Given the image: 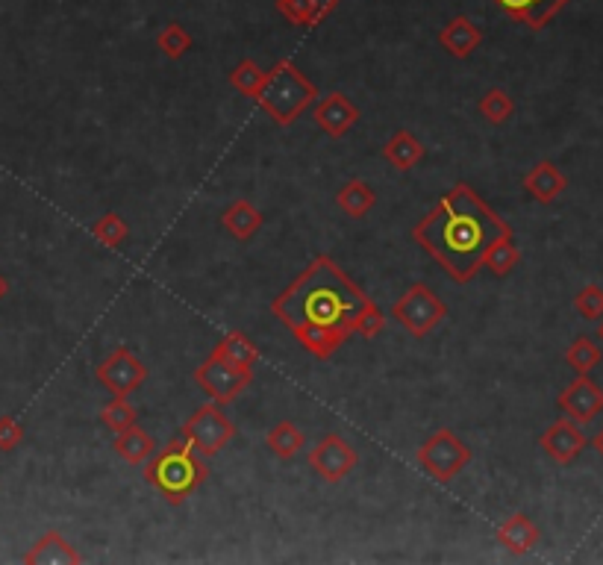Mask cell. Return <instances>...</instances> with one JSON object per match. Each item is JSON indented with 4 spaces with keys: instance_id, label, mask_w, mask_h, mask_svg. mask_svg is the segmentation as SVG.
<instances>
[{
    "instance_id": "6da1fadb",
    "label": "cell",
    "mask_w": 603,
    "mask_h": 565,
    "mask_svg": "<svg viewBox=\"0 0 603 565\" xmlns=\"http://www.w3.org/2000/svg\"><path fill=\"white\" fill-rule=\"evenodd\" d=\"M371 304V298L336 265L333 257H315L301 277H295L271 304L303 348L327 360L353 333V321Z\"/></svg>"
},
{
    "instance_id": "7a4b0ae2",
    "label": "cell",
    "mask_w": 603,
    "mask_h": 565,
    "mask_svg": "<svg viewBox=\"0 0 603 565\" xmlns=\"http://www.w3.org/2000/svg\"><path fill=\"white\" fill-rule=\"evenodd\" d=\"M512 227L486 204L474 186L456 183L415 227L412 239L436 259L456 283H468L483 268L486 251Z\"/></svg>"
},
{
    "instance_id": "3957f363",
    "label": "cell",
    "mask_w": 603,
    "mask_h": 565,
    "mask_svg": "<svg viewBox=\"0 0 603 565\" xmlns=\"http://www.w3.org/2000/svg\"><path fill=\"white\" fill-rule=\"evenodd\" d=\"M206 477H209V468L203 463V457L183 436L171 439L145 463V480L168 504H183L189 495L201 489Z\"/></svg>"
},
{
    "instance_id": "277c9868",
    "label": "cell",
    "mask_w": 603,
    "mask_h": 565,
    "mask_svg": "<svg viewBox=\"0 0 603 565\" xmlns=\"http://www.w3.org/2000/svg\"><path fill=\"white\" fill-rule=\"evenodd\" d=\"M253 101L271 115V121H277L280 127H292L318 101V89L295 62L283 59L271 71H265V80Z\"/></svg>"
},
{
    "instance_id": "5b68a950",
    "label": "cell",
    "mask_w": 603,
    "mask_h": 565,
    "mask_svg": "<svg viewBox=\"0 0 603 565\" xmlns=\"http://www.w3.org/2000/svg\"><path fill=\"white\" fill-rule=\"evenodd\" d=\"M395 321H401L403 327L415 336V339H424L436 330V324L445 321L448 315V304L424 283H415L403 292V298L395 301L392 307Z\"/></svg>"
},
{
    "instance_id": "8992f818",
    "label": "cell",
    "mask_w": 603,
    "mask_h": 565,
    "mask_svg": "<svg viewBox=\"0 0 603 565\" xmlns=\"http://www.w3.org/2000/svg\"><path fill=\"white\" fill-rule=\"evenodd\" d=\"M471 448L448 427L427 436V442L418 448V465L439 483H451L453 477L471 463Z\"/></svg>"
},
{
    "instance_id": "52a82bcc",
    "label": "cell",
    "mask_w": 603,
    "mask_h": 565,
    "mask_svg": "<svg viewBox=\"0 0 603 565\" xmlns=\"http://www.w3.org/2000/svg\"><path fill=\"white\" fill-rule=\"evenodd\" d=\"M233 436H236V424L221 412V404H215V401L198 407L183 424V439L192 442V448L201 454L203 460L221 454Z\"/></svg>"
},
{
    "instance_id": "ba28073f",
    "label": "cell",
    "mask_w": 603,
    "mask_h": 565,
    "mask_svg": "<svg viewBox=\"0 0 603 565\" xmlns=\"http://www.w3.org/2000/svg\"><path fill=\"white\" fill-rule=\"evenodd\" d=\"M95 377L109 395H118V398H130L133 392H139L148 380V365L139 360V354L127 345H118L115 351H109L98 368H95Z\"/></svg>"
},
{
    "instance_id": "9c48e42d",
    "label": "cell",
    "mask_w": 603,
    "mask_h": 565,
    "mask_svg": "<svg viewBox=\"0 0 603 565\" xmlns=\"http://www.w3.org/2000/svg\"><path fill=\"white\" fill-rule=\"evenodd\" d=\"M253 380V371H242V368H233L230 362H224L215 351L198 365L195 371V383L201 386L203 392L215 401V404H230L236 401L248 383Z\"/></svg>"
},
{
    "instance_id": "30bf717a",
    "label": "cell",
    "mask_w": 603,
    "mask_h": 565,
    "mask_svg": "<svg viewBox=\"0 0 603 565\" xmlns=\"http://www.w3.org/2000/svg\"><path fill=\"white\" fill-rule=\"evenodd\" d=\"M306 460H309V468H312L324 483H333V486H336V483H342L348 474H353V468L359 465V451L353 448L345 436L330 433V436H324V439L306 454Z\"/></svg>"
},
{
    "instance_id": "8fae6325",
    "label": "cell",
    "mask_w": 603,
    "mask_h": 565,
    "mask_svg": "<svg viewBox=\"0 0 603 565\" xmlns=\"http://www.w3.org/2000/svg\"><path fill=\"white\" fill-rule=\"evenodd\" d=\"M556 407L577 424H592L603 412V389L589 374H577V380L559 392Z\"/></svg>"
},
{
    "instance_id": "7c38bea8",
    "label": "cell",
    "mask_w": 603,
    "mask_h": 565,
    "mask_svg": "<svg viewBox=\"0 0 603 565\" xmlns=\"http://www.w3.org/2000/svg\"><path fill=\"white\" fill-rule=\"evenodd\" d=\"M589 439L583 436L580 424L571 418H559L551 427L539 436V448L551 457L556 465H571L583 451H586Z\"/></svg>"
},
{
    "instance_id": "4fadbf2b",
    "label": "cell",
    "mask_w": 603,
    "mask_h": 565,
    "mask_svg": "<svg viewBox=\"0 0 603 565\" xmlns=\"http://www.w3.org/2000/svg\"><path fill=\"white\" fill-rule=\"evenodd\" d=\"M312 121L318 124L321 133H327L330 139H342L353 130V124L359 121V109L356 103L342 95V92H330L312 109Z\"/></svg>"
},
{
    "instance_id": "5bb4252c",
    "label": "cell",
    "mask_w": 603,
    "mask_h": 565,
    "mask_svg": "<svg viewBox=\"0 0 603 565\" xmlns=\"http://www.w3.org/2000/svg\"><path fill=\"white\" fill-rule=\"evenodd\" d=\"M495 539H498V545H501L503 551H509L512 557H524V554H530L542 542V530L536 527V521L530 515L512 513L498 524Z\"/></svg>"
},
{
    "instance_id": "9a60e30c",
    "label": "cell",
    "mask_w": 603,
    "mask_h": 565,
    "mask_svg": "<svg viewBox=\"0 0 603 565\" xmlns=\"http://www.w3.org/2000/svg\"><path fill=\"white\" fill-rule=\"evenodd\" d=\"M568 180L565 174L553 165L551 159L536 162L527 174H524V192L536 201V204H553L562 192H565Z\"/></svg>"
},
{
    "instance_id": "2e32d148",
    "label": "cell",
    "mask_w": 603,
    "mask_h": 565,
    "mask_svg": "<svg viewBox=\"0 0 603 565\" xmlns=\"http://www.w3.org/2000/svg\"><path fill=\"white\" fill-rule=\"evenodd\" d=\"M495 3L512 21H518L530 30H542V27H548V21L559 15V9L568 0H495Z\"/></svg>"
},
{
    "instance_id": "e0dca14e",
    "label": "cell",
    "mask_w": 603,
    "mask_h": 565,
    "mask_svg": "<svg viewBox=\"0 0 603 565\" xmlns=\"http://www.w3.org/2000/svg\"><path fill=\"white\" fill-rule=\"evenodd\" d=\"M439 45L451 53V56H456V59H468L471 53L483 45V33H480V27H477L471 18L456 15L453 21H448V24L442 27Z\"/></svg>"
},
{
    "instance_id": "ac0fdd59",
    "label": "cell",
    "mask_w": 603,
    "mask_h": 565,
    "mask_svg": "<svg viewBox=\"0 0 603 565\" xmlns=\"http://www.w3.org/2000/svg\"><path fill=\"white\" fill-rule=\"evenodd\" d=\"M24 563L27 565H80L83 563V557L74 551V545L62 536V533H45L27 554H24Z\"/></svg>"
},
{
    "instance_id": "d6986e66",
    "label": "cell",
    "mask_w": 603,
    "mask_h": 565,
    "mask_svg": "<svg viewBox=\"0 0 603 565\" xmlns=\"http://www.w3.org/2000/svg\"><path fill=\"white\" fill-rule=\"evenodd\" d=\"M221 224H224V230H227V233H230L236 242H251L253 236L262 230L265 215H262V212H259L251 201L239 198V201H233V204L224 209Z\"/></svg>"
},
{
    "instance_id": "ffe728a7",
    "label": "cell",
    "mask_w": 603,
    "mask_h": 565,
    "mask_svg": "<svg viewBox=\"0 0 603 565\" xmlns=\"http://www.w3.org/2000/svg\"><path fill=\"white\" fill-rule=\"evenodd\" d=\"M112 448L118 451V457H121L124 463L130 465H145L153 454H156L153 436L145 427H139V424H133V427H127L124 433H118V436L112 439Z\"/></svg>"
},
{
    "instance_id": "44dd1931",
    "label": "cell",
    "mask_w": 603,
    "mask_h": 565,
    "mask_svg": "<svg viewBox=\"0 0 603 565\" xmlns=\"http://www.w3.org/2000/svg\"><path fill=\"white\" fill-rule=\"evenodd\" d=\"M265 445H268V451H271L277 460L289 463V460H295L303 448H306V436L301 433V427H295L292 421H277V424L265 433Z\"/></svg>"
},
{
    "instance_id": "7402d4cb",
    "label": "cell",
    "mask_w": 603,
    "mask_h": 565,
    "mask_svg": "<svg viewBox=\"0 0 603 565\" xmlns=\"http://www.w3.org/2000/svg\"><path fill=\"white\" fill-rule=\"evenodd\" d=\"M383 159L398 168V171H412L421 159H424V145L409 133V130H398L386 145H383Z\"/></svg>"
},
{
    "instance_id": "603a6c76",
    "label": "cell",
    "mask_w": 603,
    "mask_h": 565,
    "mask_svg": "<svg viewBox=\"0 0 603 565\" xmlns=\"http://www.w3.org/2000/svg\"><path fill=\"white\" fill-rule=\"evenodd\" d=\"M212 351H215L221 360L230 362L233 368H242V371H253V365H256V360H259L256 345H253L245 333H239V330L224 333V336H221V342H218Z\"/></svg>"
},
{
    "instance_id": "cb8c5ba5",
    "label": "cell",
    "mask_w": 603,
    "mask_h": 565,
    "mask_svg": "<svg viewBox=\"0 0 603 565\" xmlns=\"http://www.w3.org/2000/svg\"><path fill=\"white\" fill-rule=\"evenodd\" d=\"M374 204H377V195H374V189H371L365 180H348V183L336 192V206H339L348 218H365Z\"/></svg>"
},
{
    "instance_id": "d4e9b609",
    "label": "cell",
    "mask_w": 603,
    "mask_h": 565,
    "mask_svg": "<svg viewBox=\"0 0 603 565\" xmlns=\"http://www.w3.org/2000/svg\"><path fill=\"white\" fill-rule=\"evenodd\" d=\"M521 262V251H518V245H515V239H512V233H506L501 236L489 251H486V257H483V265L495 274V277H506V274H512L515 271V265Z\"/></svg>"
},
{
    "instance_id": "484cf974",
    "label": "cell",
    "mask_w": 603,
    "mask_h": 565,
    "mask_svg": "<svg viewBox=\"0 0 603 565\" xmlns=\"http://www.w3.org/2000/svg\"><path fill=\"white\" fill-rule=\"evenodd\" d=\"M92 236L101 242L103 248H121L130 239V227L118 212H106L92 224Z\"/></svg>"
},
{
    "instance_id": "4316f807",
    "label": "cell",
    "mask_w": 603,
    "mask_h": 565,
    "mask_svg": "<svg viewBox=\"0 0 603 565\" xmlns=\"http://www.w3.org/2000/svg\"><path fill=\"white\" fill-rule=\"evenodd\" d=\"M603 360L601 345H595L589 336H580L571 342V348L565 351V362L577 371V374H589L592 368H598Z\"/></svg>"
},
{
    "instance_id": "83f0119b",
    "label": "cell",
    "mask_w": 603,
    "mask_h": 565,
    "mask_svg": "<svg viewBox=\"0 0 603 565\" xmlns=\"http://www.w3.org/2000/svg\"><path fill=\"white\" fill-rule=\"evenodd\" d=\"M101 424L112 433V436H118V433H124L127 427H133L136 424V410L127 404V398H118V395H112V401L109 404H103L101 410Z\"/></svg>"
},
{
    "instance_id": "f1b7e54d",
    "label": "cell",
    "mask_w": 603,
    "mask_h": 565,
    "mask_svg": "<svg viewBox=\"0 0 603 565\" xmlns=\"http://www.w3.org/2000/svg\"><path fill=\"white\" fill-rule=\"evenodd\" d=\"M477 109H480V115H483L489 124H506V121L512 118V112H515V101H512L509 92H503V89H489V92L480 98Z\"/></svg>"
},
{
    "instance_id": "f546056e",
    "label": "cell",
    "mask_w": 603,
    "mask_h": 565,
    "mask_svg": "<svg viewBox=\"0 0 603 565\" xmlns=\"http://www.w3.org/2000/svg\"><path fill=\"white\" fill-rule=\"evenodd\" d=\"M192 36H189V30L186 27H180L177 21H171L159 36H156V48L165 53L168 59H183L186 53L192 51Z\"/></svg>"
},
{
    "instance_id": "4dcf8cb0",
    "label": "cell",
    "mask_w": 603,
    "mask_h": 565,
    "mask_svg": "<svg viewBox=\"0 0 603 565\" xmlns=\"http://www.w3.org/2000/svg\"><path fill=\"white\" fill-rule=\"evenodd\" d=\"M277 12L295 27H318L324 21L312 0H277Z\"/></svg>"
},
{
    "instance_id": "1f68e13d",
    "label": "cell",
    "mask_w": 603,
    "mask_h": 565,
    "mask_svg": "<svg viewBox=\"0 0 603 565\" xmlns=\"http://www.w3.org/2000/svg\"><path fill=\"white\" fill-rule=\"evenodd\" d=\"M262 80H265V71H262L253 59H242V62L230 71V86H233L236 92H242L245 98H256Z\"/></svg>"
},
{
    "instance_id": "d6a6232c",
    "label": "cell",
    "mask_w": 603,
    "mask_h": 565,
    "mask_svg": "<svg viewBox=\"0 0 603 565\" xmlns=\"http://www.w3.org/2000/svg\"><path fill=\"white\" fill-rule=\"evenodd\" d=\"M574 309L586 321H601L603 318V289L601 286H583L574 298Z\"/></svg>"
},
{
    "instance_id": "836d02e7",
    "label": "cell",
    "mask_w": 603,
    "mask_h": 565,
    "mask_svg": "<svg viewBox=\"0 0 603 565\" xmlns=\"http://www.w3.org/2000/svg\"><path fill=\"white\" fill-rule=\"evenodd\" d=\"M383 327H386V312L377 307L374 301L362 309V312H359V318L353 321V333H359V336H365V339L380 336V333H383Z\"/></svg>"
},
{
    "instance_id": "e575fe53",
    "label": "cell",
    "mask_w": 603,
    "mask_h": 565,
    "mask_svg": "<svg viewBox=\"0 0 603 565\" xmlns=\"http://www.w3.org/2000/svg\"><path fill=\"white\" fill-rule=\"evenodd\" d=\"M24 442V427L12 415H0V451H15Z\"/></svg>"
},
{
    "instance_id": "d590c367",
    "label": "cell",
    "mask_w": 603,
    "mask_h": 565,
    "mask_svg": "<svg viewBox=\"0 0 603 565\" xmlns=\"http://www.w3.org/2000/svg\"><path fill=\"white\" fill-rule=\"evenodd\" d=\"M312 3L318 6L321 18H330V15L336 12V6H339V0H312Z\"/></svg>"
},
{
    "instance_id": "8d00e7d4",
    "label": "cell",
    "mask_w": 603,
    "mask_h": 565,
    "mask_svg": "<svg viewBox=\"0 0 603 565\" xmlns=\"http://www.w3.org/2000/svg\"><path fill=\"white\" fill-rule=\"evenodd\" d=\"M592 448H595V451L601 454V460H603V427H601V433H598V436L592 439Z\"/></svg>"
},
{
    "instance_id": "74e56055",
    "label": "cell",
    "mask_w": 603,
    "mask_h": 565,
    "mask_svg": "<svg viewBox=\"0 0 603 565\" xmlns=\"http://www.w3.org/2000/svg\"><path fill=\"white\" fill-rule=\"evenodd\" d=\"M6 292H9V280H6V277L0 274V301L6 298Z\"/></svg>"
},
{
    "instance_id": "f35d334b",
    "label": "cell",
    "mask_w": 603,
    "mask_h": 565,
    "mask_svg": "<svg viewBox=\"0 0 603 565\" xmlns=\"http://www.w3.org/2000/svg\"><path fill=\"white\" fill-rule=\"evenodd\" d=\"M598 339H601V342H603V318H601V321H598Z\"/></svg>"
}]
</instances>
